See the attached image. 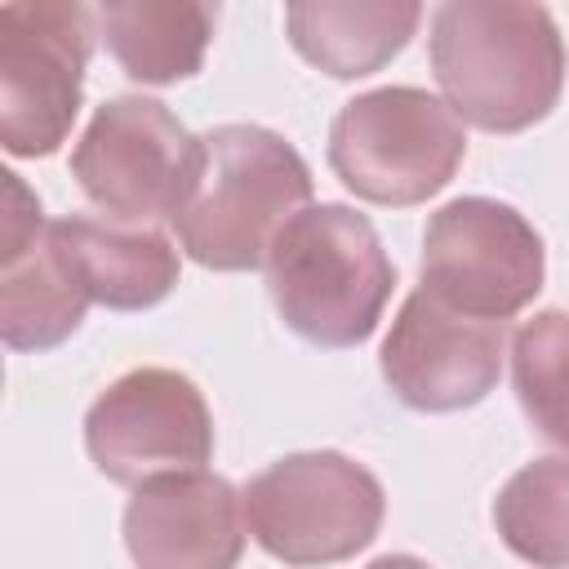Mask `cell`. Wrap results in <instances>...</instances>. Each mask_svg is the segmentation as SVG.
I'll return each mask as SVG.
<instances>
[{"instance_id":"cell-1","label":"cell","mask_w":569,"mask_h":569,"mask_svg":"<svg viewBox=\"0 0 569 569\" xmlns=\"http://www.w3.org/2000/svg\"><path fill=\"white\" fill-rule=\"evenodd\" d=\"M431 71L458 120L520 133L556 107L565 44L542 4L462 0L431 13Z\"/></svg>"},{"instance_id":"cell-2","label":"cell","mask_w":569,"mask_h":569,"mask_svg":"<svg viewBox=\"0 0 569 569\" xmlns=\"http://www.w3.org/2000/svg\"><path fill=\"white\" fill-rule=\"evenodd\" d=\"M307 204L311 169L280 133L258 124H218L200 138L196 178L173 227L200 267L253 271Z\"/></svg>"},{"instance_id":"cell-3","label":"cell","mask_w":569,"mask_h":569,"mask_svg":"<svg viewBox=\"0 0 569 569\" xmlns=\"http://www.w3.org/2000/svg\"><path fill=\"white\" fill-rule=\"evenodd\" d=\"M391 284L396 267L373 222L347 204H307L267 258L280 320L316 347L365 342L382 320Z\"/></svg>"},{"instance_id":"cell-4","label":"cell","mask_w":569,"mask_h":569,"mask_svg":"<svg viewBox=\"0 0 569 569\" xmlns=\"http://www.w3.org/2000/svg\"><path fill=\"white\" fill-rule=\"evenodd\" d=\"M467 156L462 120L427 89L387 84L351 98L329 129V164L373 204H418L449 187Z\"/></svg>"},{"instance_id":"cell-5","label":"cell","mask_w":569,"mask_h":569,"mask_svg":"<svg viewBox=\"0 0 569 569\" xmlns=\"http://www.w3.org/2000/svg\"><path fill=\"white\" fill-rule=\"evenodd\" d=\"M382 485L369 467L316 449L289 453L258 471L244 489V525L253 542L284 565H338L365 551L382 525Z\"/></svg>"},{"instance_id":"cell-6","label":"cell","mask_w":569,"mask_h":569,"mask_svg":"<svg viewBox=\"0 0 569 569\" xmlns=\"http://www.w3.org/2000/svg\"><path fill=\"white\" fill-rule=\"evenodd\" d=\"M93 13L71 0H9L0 9V142L49 156L67 142L84 93Z\"/></svg>"},{"instance_id":"cell-7","label":"cell","mask_w":569,"mask_h":569,"mask_svg":"<svg viewBox=\"0 0 569 569\" xmlns=\"http://www.w3.org/2000/svg\"><path fill=\"white\" fill-rule=\"evenodd\" d=\"M200 138L156 98H111L84 124L71 151V178L111 218L151 227L173 218L191 191Z\"/></svg>"},{"instance_id":"cell-8","label":"cell","mask_w":569,"mask_h":569,"mask_svg":"<svg viewBox=\"0 0 569 569\" xmlns=\"http://www.w3.org/2000/svg\"><path fill=\"white\" fill-rule=\"evenodd\" d=\"M542 236L485 196H462L431 213L422 236V289L471 320L507 325L542 289Z\"/></svg>"},{"instance_id":"cell-9","label":"cell","mask_w":569,"mask_h":569,"mask_svg":"<svg viewBox=\"0 0 569 569\" xmlns=\"http://www.w3.org/2000/svg\"><path fill=\"white\" fill-rule=\"evenodd\" d=\"M84 449L116 485L200 471L213 453V418L200 387L173 369H129L84 413Z\"/></svg>"},{"instance_id":"cell-10","label":"cell","mask_w":569,"mask_h":569,"mask_svg":"<svg viewBox=\"0 0 569 569\" xmlns=\"http://www.w3.org/2000/svg\"><path fill=\"white\" fill-rule=\"evenodd\" d=\"M507 325L471 320L449 311L427 289L409 293L387 342H382V378L409 409L453 413L480 405L502 373Z\"/></svg>"},{"instance_id":"cell-11","label":"cell","mask_w":569,"mask_h":569,"mask_svg":"<svg viewBox=\"0 0 569 569\" xmlns=\"http://www.w3.org/2000/svg\"><path fill=\"white\" fill-rule=\"evenodd\" d=\"M0 178V338L13 351H44L80 329L89 293L76 280L53 222L40 218V200L22 187L18 173Z\"/></svg>"},{"instance_id":"cell-12","label":"cell","mask_w":569,"mask_h":569,"mask_svg":"<svg viewBox=\"0 0 569 569\" xmlns=\"http://www.w3.org/2000/svg\"><path fill=\"white\" fill-rule=\"evenodd\" d=\"M124 547L138 569H236L244 498L209 471L156 476L124 507Z\"/></svg>"},{"instance_id":"cell-13","label":"cell","mask_w":569,"mask_h":569,"mask_svg":"<svg viewBox=\"0 0 569 569\" xmlns=\"http://www.w3.org/2000/svg\"><path fill=\"white\" fill-rule=\"evenodd\" d=\"M53 236L89 302H102L111 311L156 307L178 284V253L156 227L71 213L53 222Z\"/></svg>"},{"instance_id":"cell-14","label":"cell","mask_w":569,"mask_h":569,"mask_svg":"<svg viewBox=\"0 0 569 569\" xmlns=\"http://www.w3.org/2000/svg\"><path fill=\"white\" fill-rule=\"evenodd\" d=\"M293 49L333 80L373 76L387 67L422 22L418 4H365V0H302L284 9Z\"/></svg>"},{"instance_id":"cell-15","label":"cell","mask_w":569,"mask_h":569,"mask_svg":"<svg viewBox=\"0 0 569 569\" xmlns=\"http://www.w3.org/2000/svg\"><path fill=\"white\" fill-rule=\"evenodd\" d=\"M213 22L218 9L196 0H111L98 9V31L111 58L129 80L142 84H173L196 76L213 40Z\"/></svg>"},{"instance_id":"cell-16","label":"cell","mask_w":569,"mask_h":569,"mask_svg":"<svg viewBox=\"0 0 569 569\" xmlns=\"http://www.w3.org/2000/svg\"><path fill=\"white\" fill-rule=\"evenodd\" d=\"M493 529L533 569H569V462L538 458L493 498Z\"/></svg>"},{"instance_id":"cell-17","label":"cell","mask_w":569,"mask_h":569,"mask_svg":"<svg viewBox=\"0 0 569 569\" xmlns=\"http://www.w3.org/2000/svg\"><path fill=\"white\" fill-rule=\"evenodd\" d=\"M511 382L542 440L569 453V311H538L511 338Z\"/></svg>"},{"instance_id":"cell-18","label":"cell","mask_w":569,"mask_h":569,"mask_svg":"<svg viewBox=\"0 0 569 569\" xmlns=\"http://www.w3.org/2000/svg\"><path fill=\"white\" fill-rule=\"evenodd\" d=\"M369 569H431V565L418 560V556H382V560H373Z\"/></svg>"}]
</instances>
